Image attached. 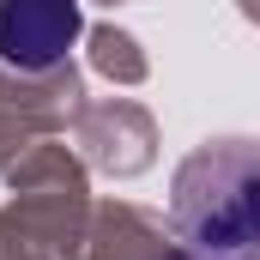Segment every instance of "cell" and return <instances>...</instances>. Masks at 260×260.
Instances as JSON below:
<instances>
[{"label":"cell","instance_id":"cell-8","mask_svg":"<svg viewBox=\"0 0 260 260\" xmlns=\"http://www.w3.org/2000/svg\"><path fill=\"white\" fill-rule=\"evenodd\" d=\"M0 260H55V254H43V248H30V242H18V236L6 230V242H0Z\"/></svg>","mask_w":260,"mask_h":260},{"label":"cell","instance_id":"cell-4","mask_svg":"<svg viewBox=\"0 0 260 260\" xmlns=\"http://www.w3.org/2000/svg\"><path fill=\"white\" fill-rule=\"evenodd\" d=\"M79 43V0H0V61L24 79L61 73Z\"/></svg>","mask_w":260,"mask_h":260},{"label":"cell","instance_id":"cell-11","mask_svg":"<svg viewBox=\"0 0 260 260\" xmlns=\"http://www.w3.org/2000/svg\"><path fill=\"white\" fill-rule=\"evenodd\" d=\"M0 242H6V218H0Z\"/></svg>","mask_w":260,"mask_h":260},{"label":"cell","instance_id":"cell-5","mask_svg":"<svg viewBox=\"0 0 260 260\" xmlns=\"http://www.w3.org/2000/svg\"><path fill=\"white\" fill-rule=\"evenodd\" d=\"M73 139H79V151H85L97 170H109V176H139V170H151V157H157V127H151V115H145L133 97L85 103V109L73 115Z\"/></svg>","mask_w":260,"mask_h":260},{"label":"cell","instance_id":"cell-7","mask_svg":"<svg viewBox=\"0 0 260 260\" xmlns=\"http://www.w3.org/2000/svg\"><path fill=\"white\" fill-rule=\"evenodd\" d=\"M91 67L103 79H115V85H139L151 73V61L139 55V43H133L127 30H115V24H97L91 30Z\"/></svg>","mask_w":260,"mask_h":260},{"label":"cell","instance_id":"cell-3","mask_svg":"<svg viewBox=\"0 0 260 260\" xmlns=\"http://www.w3.org/2000/svg\"><path fill=\"white\" fill-rule=\"evenodd\" d=\"M85 109V91H79V73H43V79H12L0 73V170H12L37 139L73 127V115Z\"/></svg>","mask_w":260,"mask_h":260},{"label":"cell","instance_id":"cell-6","mask_svg":"<svg viewBox=\"0 0 260 260\" xmlns=\"http://www.w3.org/2000/svg\"><path fill=\"white\" fill-rule=\"evenodd\" d=\"M176 248L182 242H170L164 218H151L145 206H127V200H109L91 212L79 260H170Z\"/></svg>","mask_w":260,"mask_h":260},{"label":"cell","instance_id":"cell-10","mask_svg":"<svg viewBox=\"0 0 260 260\" xmlns=\"http://www.w3.org/2000/svg\"><path fill=\"white\" fill-rule=\"evenodd\" d=\"M236 6H242V18H254V24H260V0H236Z\"/></svg>","mask_w":260,"mask_h":260},{"label":"cell","instance_id":"cell-1","mask_svg":"<svg viewBox=\"0 0 260 260\" xmlns=\"http://www.w3.org/2000/svg\"><path fill=\"white\" fill-rule=\"evenodd\" d=\"M170 230L194 254H260V139H206L176 164Z\"/></svg>","mask_w":260,"mask_h":260},{"label":"cell","instance_id":"cell-2","mask_svg":"<svg viewBox=\"0 0 260 260\" xmlns=\"http://www.w3.org/2000/svg\"><path fill=\"white\" fill-rule=\"evenodd\" d=\"M12 206L0 212L6 230L43 254H79L85 248V224H91V200H85V170L67 157V145H30L12 170Z\"/></svg>","mask_w":260,"mask_h":260},{"label":"cell","instance_id":"cell-9","mask_svg":"<svg viewBox=\"0 0 260 260\" xmlns=\"http://www.w3.org/2000/svg\"><path fill=\"white\" fill-rule=\"evenodd\" d=\"M170 260H224V254H194V248H176ZM254 260H260V254H254Z\"/></svg>","mask_w":260,"mask_h":260}]
</instances>
